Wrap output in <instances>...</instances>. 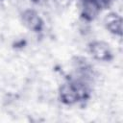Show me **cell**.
Returning a JSON list of instances; mask_svg holds the SVG:
<instances>
[{
	"instance_id": "cell-1",
	"label": "cell",
	"mask_w": 123,
	"mask_h": 123,
	"mask_svg": "<svg viewBox=\"0 0 123 123\" xmlns=\"http://www.w3.org/2000/svg\"><path fill=\"white\" fill-rule=\"evenodd\" d=\"M59 96L64 105H74L88 96V84L73 79L63 83L59 89Z\"/></svg>"
},
{
	"instance_id": "cell-4",
	"label": "cell",
	"mask_w": 123,
	"mask_h": 123,
	"mask_svg": "<svg viewBox=\"0 0 123 123\" xmlns=\"http://www.w3.org/2000/svg\"><path fill=\"white\" fill-rule=\"evenodd\" d=\"M104 25L106 29L112 35L122 36V17L116 12H109L104 18Z\"/></svg>"
},
{
	"instance_id": "cell-6",
	"label": "cell",
	"mask_w": 123,
	"mask_h": 123,
	"mask_svg": "<svg viewBox=\"0 0 123 123\" xmlns=\"http://www.w3.org/2000/svg\"><path fill=\"white\" fill-rule=\"evenodd\" d=\"M54 4L60 9H66L70 6L72 0H53Z\"/></svg>"
},
{
	"instance_id": "cell-7",
	"label": "cell",
	"mask_w": 123,
	"mask_h": 123,
	"mask_svg": "<svg viewBox=\"0 0 123 123\" xmlns=\"http://www.w3.org/2000/svg\"><path fill=\"white\" fill-rule=\"evenodd\" d=\"M81 1H82V2H87V1H94V2H97V3L101 6V8L103 9V8H105L106 6H108L110 0H81Z\"/></svg>"
},
{
	"instance_id": "cell-8",
	"label": "cell",
	"mask_w": 123,
	"mask_h": 123,
	"mask_svg": "<svg viewBox=\"0 0 123 123\" xmlns=\"http://www.w3.org/2000/svg\"><path fill=\"white\" fill-rule=\"evenodd\" d=\"M32 3H34V4H36V5H41V4H43L46 0H30Z\"/></svg>"
},
{
	"instance_id": "cell-3",
	"label": "cell",
	"mask_w": 123,
	"mask_h": 123,
	"mask_svg": "<svg viewBox=\"0 0 123 123\" xmlns=\"http://www.w3.org/2000/svg\"><path fill=\"white\" fill-rule=\"evenodd\" d=\"M21 21L24 26L33 32H40L43 29V19L39 13L33 9H26L21 13Z\"/></svg>"
},
{
	"instance_id": "cell-2",
	"label": "cell",
	"mask_w": 123,
	"mask_h": 123,
	"mask_svg": "<svg viewBox=\"0 0 123 123\" xmlns=\"http://www.w3.org/2000/svg\"><path fill=\"white\" fill-rule=\"evenodd\" d=\"M88 52L98 62H110L112 59V52L108 43L102 40H94L88 44Z\"/></svg>"
},
{
	"instance_id": "cell-5",
	"label": "cell",
	"mask_w": 123,
	"mask_h": 123,
	"mask_svg": "<svg viewBox=\"0 0 123 123\" xmlns=\"http://www.w3.org/2000/svg\"><path fill=\"white\" fill-rule=\"evenodd\" d=\"M101 6L94 1H87L82 2V9H81V15L86 21L94 20L98 14L101 12Z\"/></svg>"
}]
</instances>
